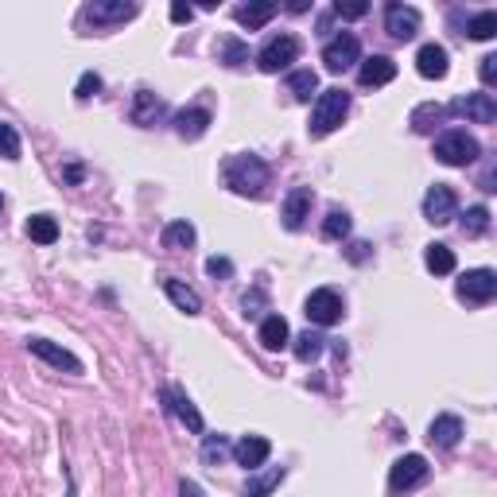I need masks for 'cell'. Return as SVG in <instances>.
<instances>
[{"label":"cell","mask_w":497,"mask_h":497,"mask_svg":"<svg viewBox=\"0 0 497 497\" xmlns=\"http://www.w3.org/2000/svg\"><path fill=\"white\" fill-rule=\"evenodd\" d=\"M427 439H431V447H439V451L459 447V439H463V420H459V416H451V412L436 416V420H431V427H427Z\"/></svg>","instance_id":"ffe728a7"},{"label":"cell","mask_w":497,"mask_h":497,"mask_svg":"<svg viewBox=\"0 0 497 497\" xmlns=\"http://www.w3.org/2000/svg\"><path fill=\"white\" fill-rule=\"evenodd\" d=\"M101 89V74H94V70H86L82 78H78V86H74V98L78 101H89Z\"/></svg>","instance_id":"74e56055"},{"label":"cell","mask_w":497,"mask_h":497,"mask_svg":"<svg viewBox=\"0 0 497 497\" xmlns=\"http://www.w3.org/2000/svg\"><path fill=\"white\" fill-rule=\"evenodd\" d=\"M350 117V94L342 86H331V89H323V94L315 98V109H311V125H307V133L323 140V136H331L338 125H342Z\"/></svg>","instance_id":"7a4b0ae2"},{"label":"cell","mask_w":497,"mask_h":497,"mask_svg":"<svg viewBox=\"0 0 497 497\" xmlns=\"http://www.w3.org/2000/svg\"><path fill=\"white\" fill-rule=\"evenodd\" d=\"M128 117H133V125L152 128V125H160L164 117H167V106H164V98H160V94H152V89H136Z\"/></svg>","instance_id":"4fadbf2b"},{"label":"cell","mask_w":497,"mask_h":497,"mask_svg":"<svg viewBox=\"0 0 497 497\" xmlns=\"http://www.w3.org/2000/svg\"><path fill=\"white\" fill-rule=\"evenodd\" d=\"M427 474H431V466L424 455H400V459L389 466V497L412 493L416 486H424Z\"/></svg>","instance_id":"5b68a950"},{"label":"cell","mask_w":497,"mask_h":497,"mask_svg":"<svg viewBox=\"0 0 497 497\" xmlns=\"http://www.w3.org/2000/svg\"><path fill=\"white\" fill-rule=\"evenodd\" d=\"M164 248H172V253H183V248H191L194 241H199V230L191 226L187 218H179V221H172V226H164Z\"/></svg>","instance_id":"cb8c5ba5"},{"label":"cell","mask_w":497,"mask_h":497,"mask_svg":"<svg viewBox=\"0 0 497 497\" xmlns=\"http://www.w3.org/2000/svg\"><path fill=\"white\" fill-rule=\"evenodd\" d=\"M218 62H226V67H241V62H248V47L241 43V39H218Z\"/></svg>","instance_id":"836d02e7"},{"label":"cell","mask_w":497,"mask_h":497,"mask_svg":"<svg viewBox=\"0 0 497 497\" xmlns=\"http://www.w3.org/2000/svg\"><path fill=\"white\" fill-rule=\"evenodd\" d=\"M334 12H338L342 20H358V16H365V12H370V5H365V0H354V5H342V0H338Z\"/></svg>","instance_id":"ab89813d"},{"label":"cell","mask_w":497,"mask_h":497,"mask_svg":"<svg viewBox=\"0 0 497 497\" xmlns=\"http://www.w3.org/2000/svg\"><path fill=\"white\" fill-rule=\"evenodd\" d=\"M311 206H315V191L311 187H292L284 194V206H280V218H284V226L287 230H304L307 226V218H311Z\"/></svg>","instance_id":"7c38bea8"},{"label":"cell","mask_w":497,"mask_h":497,"mask_svg":"<svg viewBox=\"0 0 497 497\" xmlns=\"http://www.w3.org/2000/svg\"><path fill=\"white\" fill-rule=\"evenodd\" d=\"M233 459H238V466H245L248 474H253V470H260L268 463V455H272V443L265 439V436H245V439H238L233 443Z\"/></svg>","instance_id":"9a60e30c"},{"label":"cell","mask_w":497,"mask_h":497,"mask_svg":"<svg viewBox=\"0 0 497 497\" xmlns=\"http://www.w3.org/2000/svg\"><path fill=\"white\" fill-rule=\"evenodd\" d=\"M424 265H427V272H436V277H451V272H455V248L427 245L424 248Z\"/></svg>","instance_id":"484cf974"},{"label":"cell","mask_w":497,"mask_h":497,"mask_svg":"<svg viewBox=\"0 0 497 497\" xmlns=\"http://www.w3.org/2000/svg\"><path fill=\"white\" fill-rule=\"evenodd\" d=\"M420 8H412V5H385V32L397 39V43H408V39L420 35Z\"/></svg>","instance_id":"30bf717a"},{"label":"cell","mask_w":497,"mask_h":497,"mask_svg":"<svg viewBox=\"0 0 497 497\" xmlns=\"http://www.w3.org/2000/svg\"><path fill=\"white\" fill-rule=\"evenodd\" d=\"M455 292H459L463 304H474V307L490 304L497 295V272L493 268H470L459 277V287H455Z\"/></svg>","instance_id":"52a82bcc"},{"label":"cell","mask_w":497,"mask_h":497,"mask_svg":"<svg viewBox=\"0 0 497 497\" xmlns=\"http://www.w3.org/2000/svg\"><path fill=\"white\" fill-rule=\"evenodd\" d=\"M0 206H5V199H0Z\"/></svg>","instance_id":"bcb514c9"},{"label":"cell","mask_w":497,"mask_h":497,"mask_svg":"<svg viewBox=\"0 0 497 497\" xmlns=\"http://www.w3.org/2000/svg\"><path fill=\"white\" fill-rule=\"evenodd\" d=\"M346 257L354 260V265H365V260H370V245H365V241H354V245L346 248Z\"/></svg>","instance_id":"b9f144b4"},{"label":"cell","mask_w":497,"mask_h":497,"mask_svg":"<svg viewBox=\"0 0 497 497\" xmlns=\"http://www.w3.org/2000/svg\"><path fill=\"white\" fill-rule=\"evenodd\" d=\"M424 218L431 226H447V221L459 218V194H455L447 183H436L427 194H424Z\"/></svg>","instance_id":"9c48e42d"},{"label":"cell","mask_w":497,"mask_h":497,"mask_svg":"<svg viewBox=\"0 0 497 497\" xmlns=\"http://www.w3.org/2000/svg\"><path fill=\"white\" fill-rule=\"evenodd\" d=\"M172 125H175V133L183 140H199L206 136V128H211V109H202V106H191V109H179L172 117Z\"/></svg>","instance_id":"44dd1931"},{"label":"cell","mask_w":497,"mask_h":497,"mask_svg":"<svg viewBox=\"0 0 497 497\" xmlns=\"http://www.w3.org/2000/svg\"><path fill=\"white\" fill-rule=\"evenodd\" d=\"M0 160H8V164L20 160V133L8 121H0Z\"/></svg>","instance_id":"8d00e7d4"},{"label":"cell","mask_w":497,"mask_h":497,"mask_svg":"<svg viewBox=\"0 0 497 497\" xmlns=\"http://www.w3.org/2000/svg\"><path fill=\"white\" fill-rule=\"evenodd\" d=\"M172 20L175 23H191L194 20V8L191 5H172Z\"/></svg>","instance_id":"7bdbcfd3"},{"label":"cell","mask_w":497,"mask_h":497,"mask_svg":"<svg viewBox=\"0 0 497 497\" xmlns=\"http://www.w3.org/2000/svg\"><path fill=\"white\" fill-rule=\"evenodd\" d=\"M136 5H125V0H98V5L86 8V20L94 23V28H113V23H125L136 16Z\"/></svg>","instance_id":"5bb4252c"},{"label":"cell","mask_w":497,"mask_h":497,"mask_svg":"<svg viewBox=\"0 0 497 497\" xmlns=\"http://www.w3.org/2000/svg\"><path fill=\"white\" fill-rule=\"evenodd\" d=\"M323 62H326V70H331V74H342V70L354 67V62H361L358 35H354V32H338L331 43L323 47Z\"/></svg>","instance_id":"ba28073f"},{"label":"cell","mask_w":497,"mask_h":497,"mask_svg":"<svg viewBox=\"0 0 497 497\" xmlns=\"http://www.w3.org/2000/svg\"><path fill=\"white\" fill-rule=\"evenodd\" d=\"M284 478H287L284 466H272V470H265V474H248V482H245V497H268Z\"/></svg>","instance_id":"d4e9b609"},{"label":"cell","mask_w":497,"mask_h":497,"mask_svg":"<svg viewBox=\"0 0 497 497\" xmlns=\"http://www.w3.org/2000/svg\"><path fill=\"white\" fill-rule=\"evenodd\" d=\"M392 78H397V62H392L389 55H370V59H361V67H358V82H361L365 89L389 86Z\"/></svg>","instance_id":"d6986e66"},{"label":"cell","mask_w":497,"mask_h":497,"mask_svg":"<svg viewBox=\"0 0 497 497\" xmlns=\"http://www.w3.org/2000/svg\"><path fill=\"white\" fill-rule=\"evenodd\" d=\"M447 113H463L466 121H474V125H493L497 121V101H493V94H466V98L455 101Z\"/></svg>","instance_id":"2e32d148"},{"label":"cell","mask_w":497,"mask_h":497,"mask_svg":"<svg viewBox=\"0 0 497 497\" xmlns=\"http://www.w3.org/2000/svg\"><path fill=\"white\" fill-rule=\"evenodd\" d=\"M28 350L35 358H43L47 365H55V370H67V373H82V361H78L70 350H62L55 346L51 338H28Z\"/></svg>","instance_id":"ac0fdd59"},{"label":"cell","mask_w":497,"mask_h":497,"mask_svg":"<svg viewBox=\"0 0 497 497\" xmlns=\"http://www.w3.org/2000/svg\"><path fill=\"white\" fill-rule=\"evenodd\" d=\"M179 497H206V493H202V486H199V482L183 478V482H179Z\"/></svg>","instance_id":"f6af8a7d"},{"label":"cell","mask_w":497,"mask_h":497,"mask_svg":"<svg viewBox=\"0 0 497 497\" xmlns=\"http://www.w3.org/2000/svg\"><path fill=\"white\" fill-rule=\"evenodd\" d=\"M482 155V144L478 136H470L466 128H447V133L436 136V160L447 164V167H466Z\"/></svg>","instance_id":"3957f363"},{"label":"cell","mask_w":497,"mask_h":497,"mask_svg":"<svg viewBox=\"0 0 497 497\" xmlns=\"http://www.w3.org/2000/svg\"><path fill=\"white\" fill-rule=\"evenodd\" d=\"M233 16H238L241 28L257 32V28H265V23H268L272 16H277V5H241L238 12H233Z\"/></svg>","instance_id":"4316f807"},{"label":"cell","mask_w":497,"mask_h":497,"mask_svg":"<svg viewBox=\"0 0 497 497\" xmlns=\"http://www.w3.org/2000/svg\"><path fill=\"white\" fill-rule=\"evenodd\" d=\"M28 238H32L35 245H55V241H59V221L51 218V214H35V218L28 221Z\"/></svg>","instance_id":"83f0119b"},{"label":"cell","mask_w":497,"mask_h":497,"mask_svg":"<svg viewBox=\"0 0 497 497\" xmlns=\"http://www.w3.org/2000/svg\"><path fill=\"white\" fill-rule=\"evenodd\" d=\"M160 284H164L167 299H172V304L183 311V315H199V311H202V295L194 292V287H187V284L175 280V277H164Z\"/></svg>","instance_id":"7402d4cb"},{"label":"cell","mask_w":497,"mask_h":497,"mask_svg":"<svg viewBox=\"0 0 497 497\" xmlns=\"http://www.w3.org/2000/svg\"><path fill=\"white\" fill-rule=\"evenodd\" d=\"M478 74H482V82H486V86H493V78H497V55H486V59H482Z\"/></svg>","instance_id":"60d3db41"},{"label":"cell","mask_w":497,"mask_h":497,"mask_svg":"<svg viewBox=\"0 0 497 497\" xmlns=\"http://www.w3.org/2000/svg\"><path fill=\"white\" fill-rule=\"evenodd\" d=\"M304 315L315 326H334V323H342L346 304H342V295H338L334 287H315V292L304 299Z\"/></svg>","instance_id":"8992f818"},{"label":"cell","mask_w":497,"mask_h":497,"mask_svg":"<svg viewBox=\"0 0 497 497\" xmlns=\"http://www.w3.org/2000/svg\"><path fill=\"white\" fill-rule=\"evenodd\" d=\"M160 397H164V408L172 412L183 427L194 431V436H202V427H206V424H202V412L194 408V400L187 397V392H183L179 385H167V389L160 392Z\"/></svg>","instance_id":"8fae6325"},{"label":"cell","mask_w":497,"mask_h":497,"mask_svg":"<svg viewBox=\"0 0 497 497\" xmlns=\"http://www.w3.org/2000/svg\"><path fill=\"white\" fill-rule=\"evenodd\" d=\"M287 89H292L295 101H311V94L319 98V74L315 70H295L287 78Z\"/></svg>","instance_id":"f1b7e54d"},{"label":"cell","mask_w":497,"mask_h":497,"mask_svg":"<svg viewBox=\"0 0 497 497\" xmlns=\"http://www.w3.org/2000/svg\"><path fill=\"white\" fill-rule=\"evenodd\" d=\"M260 304H265V292H260V287H257V292L253 295H245V315H260Z\"/></svg>","instance_id":"ee69618b"},{"label":"cell","mask_w":497,"mask_h":497,"mask_svg":"<svg viewBox=\"0 0 497 497\" xmlns=\"http://www.w3.org/2000/svg\"><path fill=\"white\" fill-rule=\"evenodd\" d=\"M206 272H211L214 280H230V277H233V260H226V257H211V260H206Z\"/></svg>","instance_id":"f35d334b"},{"label":"cell","mask_w":497,"mask_h":497,"mask_svg":"<svg viewBox=\"0 0 497 497\" xmlns=\"http://www.w3.org/2000/svg\"><path fill=\"white\" fill-rule=\"evenodd\" d=\"M416 70H420V78H427V82H439V78H447L451 70V55L443 43H424L420 55H416Z\"/></svg>","instance_id":"e0dca14e"},{"label":"cell","mask_w":497,"mask_h":497,"mask_svg":"<svg viewBox=\"0 0 497 497\" xmlns=\"http://www.w3.org/2000/svg\"><path fill=\"white\" fill-rule=\"evenodd\" d=\"M443 117H447V106H436V101H427V106H420L412 113V128L416 133H431V128H436Z\"/></svg>","instance_id":"d6a6232c"},{"label":"cell","mask_w":497,"mask_h":497,"mask_svg":"<svg viewBox=\"0 0 497 497\" xmlns=\"http://www.w3.org/2000/svg\"><path fill=\"white\" fill-rule=\"evenodd\" d=\"M486 230H490V211L486 206H470V211L463 214V233L466 238H482Z\"/></svg>","instance_id":"d590c367"},{"label":"cell","mask_w":497,"mask_h":497,"mask_svg":"<svg viewBox=\"0 0 497 497\" xmlns=\"http://www.w3.org/2000/svg\"><path fill=\"white\" fill-rule=\"evenodd\" d=\"M268 164L260 160L253 152H241V155H230L226 164H221V179H226V187L233 194H245V199H257V194H265L268 187Z\"/></svg>","instance_id":"6da1fadb"},{"label":"cell","mask_w":497,"mask_h":497,"mask_svg":"<svg viewBox=\"0 0 497 497\" xmlns=\"http://www.w3.org/2000/svg\"><path fill=\"white\" fill-rule=\"evenodd\" d=\"M350 226H354V221H350V214L346 211H326V218H323V238L326 241H342L346 233H350Z\"/></svg>","instance_id":"1f68e13d"},{"label":"cell","mask_w":497,"mask_h":497,"mask_svg":"<svg viewBox=\"0 0 497 497\" xmlns=\"http://www.w3.org/2000/svg\"><path fill=\"white\" fill-rule=\"evenodd\" d=\"M463 35H470V39H493L497 35V12H474V16L466 20V32Z\"/></svg>","instance_id":"4dcf8cb0"},{"label":"cell","mask_w":497,"mask_h":497,"mask_svg":"<svg viewBox=\"0 0 497 497\" xmlns=\"http://www.w3.org/2000/svg\"><path fill=\"white\" fill-rule=\"evenodd\" d=\"M299 55H304V43H299L292 32H280V35L265 39V47L257 51V67L265 74H280V70L292 67Z\"/></svg>","instance_id":"277c9868"},{"label":"cell","mask_w":497,"mask_h":497,"mask_svg":"<svg viewBox=\"0 0 497 497\" xmlns=\"http://www.w3.org/2000/svg\"><path fill=\"white\" fill-rule=\"evenodd\" d=\"M260 346L265 350H284L287 342H292V331H287V319L284 315H268V319H260Z\"/></svg>","instance_id":"603a6c76"},{"label":"cell","mask_w":497,"mask_h":497,"mask_svg":"<svg viewBox=\"0 0 497 497\" xmlns=\"http://www.w3.org/2000/svg\"><path fill=\"white\" fill-rule=\"evenodd\" d=\"M292 350H295V358L299 361H315L319 354H323V350H326V338L323 334H315V331H304V334H299V338H292Z\"/></svg>","instance_id":"f546056e"},{"label":"cell","mask_w":497,"mask_h":497,"mask_svg":"<svg viewBox=\"0 0 497 497\" xmlns=\"http://www.w3.org/2000/svg\"><path fill=\"white\" fill-rule=\"evenodd\" d=\"M230 451H233V443H230L226 436H206V443H202V463H206V466H221Z\"/></svg>","instance_id":"e575fe53"}]
</instances>
